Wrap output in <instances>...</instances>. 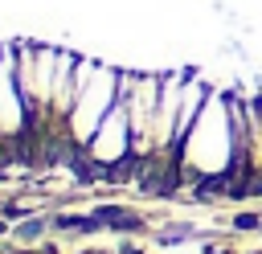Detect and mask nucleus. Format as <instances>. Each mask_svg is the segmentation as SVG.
Returning <instances> with one entry per match:
<instances>
[{"label":"nucleus","mask_w":262,"mask_h":254,"mask_svg":"<svg viewBox=\"0 0 262 254\" xmlns=\"http://www.w3.org/2000/svg\"><path fill=\"white\" fill-rule=\"evenodd\" d=\"M94 217H98L102 225H111V229H143V221H139L135 213L119 209V205H102V209H94Z\"/></svg>","instance_id":"1"},{"label":"nucleus","mask_w":262,"mask_h":254,"mask_svg":"<svg viewBox=\"0 0 262 254\" xmlns=\"http://www.w3.org/2000/svg\"><path fill=\"white\" fill-rule=\"evenodd\" d=\"M233 229H262V213H233Z\"/></svg>","instance_id":"2"},{"label":"nucleus","mask_w":262,"mask_h":254,"mask_svg":"<svg viewBox=\"0 0 262 254\" xmlns=\"http://www.w3.org/2000/svg\"><path fill=\"white\" fill-rule=\"evenodd\" d=\"M37 234H41V221H25L20 225V238H37Z\"/></svg>","instance_id":"3"},{"label":"nucleus","mask_w":262,"mask_h":254,"mask_svg":"<svg viewBox=\"0 0 262 254\" xmlns=\"http://www.w3.org/2000/svg\"><path fill=\"white\" fill-rule=\"evenodd\" d=\"M0 234H4V225H0Z\"/></svg>","instance_id":"4"}]
</instances>
